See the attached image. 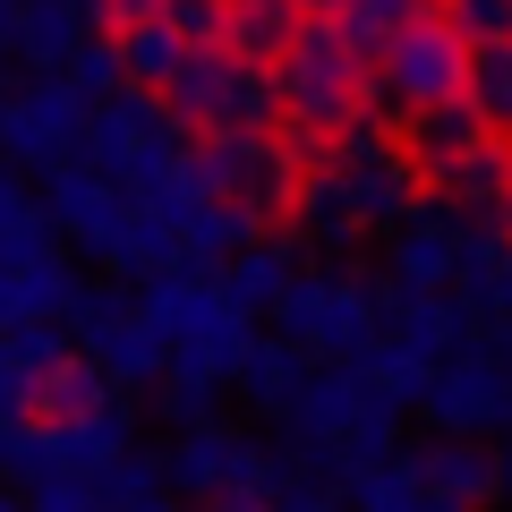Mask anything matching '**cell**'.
<instances>
[{"mask_svg": "<svg viewBox=\"0 0 512 512\" xmlns=\"http://www.w3.org/2000/svg\"><path fill=\"white\" fill-rule=\"evenodd\" d=\"M137 18H163V0H94V26H103V35H120V26H137Z\"/></svg>", "mask_w": 512, "mask_h": 512, "instance_id": "37", "label": "cell"}, {"mask_svg": "<svg viewBox=\"0 0 512 512\" xmlns=\"http://www.w3.org/2000/svg\"><path fill=\"white\" fill-rule=\"evenodd\" d=\"M0 103H9V77H0Z\"/></svg>", "mask_w": 512, "mask_h": 512, "instance_id": "45", "label": "cell"}, {"mask_svg": "<svg viewBox=\"0 0 512 512\" xmlns=\"http://www.w3.org/2000/svg\"><path fill=\"white\" fill-rule=\"evenodd\" d=\"M0 9H18V0H0Z\"/></svg>", "mask_w": 512, "mask_h": 512, "instance_id": "46", "label": "cell"}, {"mask_svg": "<svg viewBox=\"0 0 512 512\" xmlns=\"http://www.w3.org/2000/svg\"><path fill=\"white\" fill-rule=\"evenodd\" d=\"M111 402H120V384H111L103 367L86 359V350H60V359H52V376L35 384V410H26V419L60 427V419H86V410H111Z\"/></svg>", "mask_w": 512, "mask_h": 512, "instance_id": "25", "label": "cell"}, {"mask_svg": "<svg viewBox=\"0 0 512 512\" xmlns=\"http://www.w3.org/2000/svg\"><path fill=\"white\" fill-rule=\"evenodd\" d=\"M77 137H86V103L60 77H35V86H18L0 103V154L18 171H60L77 154Z\"/></svg>", "mask_w": 512, "mask_h": 512, "instance_id": "11", "label": "cell"}, {"mask_svg": "<svg viewBox=\"0 0 512 512\" xmlns=\"http://www.w3.org/2000/svg\"><path fill=\"white\" fill-rule=\"evenodd\" d=\"M43 180H52V222L94 256V265H111V274H163V265H180L171 222L154 214L146 197H128L120 180H103L94 163L69 154V163L43 171Z\"/></svg>", "mask_w": 512, "mask_h": 512, "instance_id": "1", "label": "cell"}, {"mask_svg": "<svg viewBox=\"0 0 512 512\" xmlns=\"http://www.w3.org/2000/svg\"><path fill=\"white\" fill-rule=\"evenodd\" d=\"M265 512H333V495L325 487H274V495H265Z\"/></svg>", "mask_w": 512, "mask_h": 512, "instance_id": "38", "label": "cell"}, {"mask_svg": "<svg viewBox=\"0 0 512 512\" xmlns=\"http://www.w3.org/2000/svg\"><path fill=\"white\" fill-rule=\"evenodd\" d=\"M461 231H470V214H453V205H419V214L393 231V282H402V291H453Z\"/></svg>", "mask_w": 512, "mask_h": 512, "instance_id": "13", "label": "cell"}, {"mask_svg": "<svg viewBox=\"0 0 512 512\" xmlns=\"http://www.w3.org/2000/svg\"><path fill=\"white\" fill-rule=\"evenodd\" d=\"M120 512H180V495H163V487H146V495H128Z\"/></svg>", "mask_w": 512, "mask_h": 512, "instance_id": "40", "label": "cell"}, {"mask_svg": "<svg viewBox=\"0 0 512 512\" xmlns=\"http://www.w3.org/2000/svg\"><path fill=\"white\" fill-rule=\"evenodd\" d=\"M163 478L180 495H197V504H214V495H274V453L248 444L239 427H222V419H197L163 453Z\"/></svg>", "mask_w": 512, "mask_h": 512, "instance_id": "8", "label": "cell"}, {"mask_svg": "<svg viewBox=\"0 0 512 512\" xmlns=\"http://www.w3.org/2000/svg\"><path fill=\"white\" fill-rule=\"evenodd\" d=\"M376 410H384V393H367L359 367L333 359V367H316V376H299V393L282 402V419H291V436H316V444L342 453V444L359 436V419H376Z\"/></svg>", "mask_w": 512, "mask_h": 512, "instance_id": "12", "label": "cell"}, {"mask_svg": "<svg viewBox=\"0 0 512 512\" xmlns=\"http://www.w3.org/2000/svg\"><path fill=\"white\" fill-rule=\"evenodd\" d=\"M470 86V35H461L444 9H419L402 35L376 52V77H367V103H393V111H427V103H453Z\"/></svg>", "mask_w": 512, "mask_h": 512, "instance_id": "6", "label": "cell"}, {"mask_svg": "<svg viewBox=\"0 0 512 512\" xmlns=\"http://www.w3.org/2000/svg\"><path fill=\"white\" fill-rule=\"evenodd\" d=\"M77 299V274L69 256H26V265H0V325H52V316H69Z\"/></svg>", "mask_w": 512, "mask_h": 512, "instance_id": "19", "label": "cell"}, {"mask_svg": "<svg viewBox=\"0 0 512 512\" xmlns=\"http://www.w3.org/2000/svg\"><path fill=\"white\" fill-rule=\"evenodd\" d=\"M77 43H86V0H18L9 9V52L35 77H60Z\"/></svg>", "mask_w": 512, "mask_h": 512, "instance_id": "17", "label": "cell"}, {"mask_svg": "<svg viewBox=\"0 0 512 512\" xmlns=\"http://www.w3.org/2000/svg\"><path fill=\"white\" fill-rule=\"evenodd\" d=\"M18 214H35V197H26V188L0 171V222H18Z\"/></svg>", "mask_w": 512, "mask_h": 512, "instance_id": "39", "label": "cell"}, {"mask_svg": "<svg viewBox=\"0 0 512 512\" xmlns=\"http://www.w3.org/2000/svg\"><path fill=\"white\" fill-rule=\"evenodd\" d=\"M453 299L470 308V325H504L512 316V231L504 222H470V231H461Z\"/></svg>", "mask_w": 512, "mask_h": 512, "instance_id": "14", "label": "cell"}, {"mask_svg": "<svg viewBox=\"0 0 512 512\" xmlns=\"http://www.w3.org/2000/svg\"><path fill=\"white\" fill-rule=\"evenodd\" d=\"M333 171H342L350 188V214H359V231H402L410 214H419V163H410L402 128H376V120H350L342 137H333Z\"/></svg>", "mask_w": 512, "mask_h": 512, "instance_id": "7", "label": "cell"}, {"mask_svg": "<svg viewBox=\"0 0 512 512\" xmlns=\"http://www.w3.org/2000/svg\"><path fill=\"white\" fill-rule=\"evenodd\" d=\"M350 367L367 376V393H384V402L402 410V402H419L427 393V376H436V359L427 350H410V342H393V333H376L367 350H350Z\"/></svg>", "mask_w": 512, "mask_h": 512, "instance_id": "28", "label": "cell"}, {"mask_svg": "<svg viewBox=\"0 0 512 512\" xmlns=\"http://www.w3.org/2000/svg\"><path fill=\"white\" fill-rule=\"evenodd\" d=\"M137 308H146V325L163 333V350L171 359H188V367H205V376H222L231 384L239 376V359H248V316L231 308V299H222V282L205 274V265H163V274H146V299H137Z\"/></svg>", "mask_w": 512, "mask_h": 512, "instance_id": "2", "label": "cell"}, {"mask_svg": "<svg viewBox=\"0 0 512 512\" xmlns=\"http://www.w3.org/2000/svg\"><path fill=\"white\" fill-rule=\"evenodd\" d=\"M26 495H35V512H111V504H103V478H69V470H60V478H35Z\"/></svg>", "mask_w": 512, "mask_h": 512, "instance_id": "35", "label": "cell"}, {"mask_svg": "<svg viewBox=\"0 0 512 512\" xmlns=\"http://www.w3.org/2000/svg\"><path fill=\"white\" fill-rule=\"evenodd\" d=\"M291 231L308 239V248H350V239H359V214H350V188H342V171H333V163L299 171V188H291Z\"/></svg>", "mask_w": 512, "mask_h": 512, "instance_id": "24", "label": "cell"}, {"mask_svg": "<svg viewBox=\"0 0 512 512\" xmlns=\"http://www.w3.org/2000/svg\"><path fill=\"white\" fill-rule=\"evenodd\" d=\"M419 9H436V0H342V35H350V52L359 60H376L384 43L402 35Z\"/></svg>", "mask_w": 512, "mask_h": 512, "instance_id": "32", "label": "cell"}, {"mask_svg": "<svg viewBox=\"0 0 512 512\" xmlns=\"http://www.w3.org/2000/svg\"><path fill=\"white\" fill-rule=\"evenodd\" d=\"M299 26H308L299 0H222V52L256 60V69H274V60L291 52Z\"/></svg>", "mask_w": 512, "mask_h": 512, "instance_id": "23", "label": "cell"}, {"mask_svg": "<svg viewBox=\"0 0 512 512\" xmlns=\"http://www.w3.org/2000/svg\"><path fill=\"white\" fill-rule=\"evenodd\" d=\"M478 103V120L495 128V137H512V35L495 43H470V86H461Z\"/></svg>", "mask_w": 512, "mask_h": 512, "instance_id": "31", "label": "cell"}, {"mask_svg": "<svg viewBox=\"0 0 512 512\" xmlns=\"http://www.w3.org/2000/svg\"><path fill=\"white\" fill-rule=\"evenodd\" d=\"M419 410L444 427V436H487V427H512V367L495 359V350H453V359H436Z\"/></svg>", "mask_w": 512, "mask_h": 512, "instance_id": "10", "label": "cell"}, {"mask_svg": "<svg viewBox=\"0 0 512 512\" xmlns=\"http://www.w3.org/2000/svg\"><path fill=\"white\" fill-rule=\"evenodd\" d=\"M444 18L470 43H495V35H512V0H444Z\"/></svg>", "mask_w": 512, "mask_h": 512, "instance_id": "36", "label": "cell"}, {"mask_svg": "<svg viewBox=\"0 0 512 512\" xmlns=\"http://www.w3.org/2000/svg\"><path fill=\"white\" fill-rule=\"evenodd\" d=\"M299 376H308V350L274 333V342H248V359H239V376H231V384L248 393L256 410H282V402L299 393Z\"/></svg>", "mask_w": 512, "mask_h": 512, "instance_id": "29", "label": "cell"}, {"mask_svg": "<svg viewBox=\"0 0 512 512\" xmlns=\"http://www.w3.org/2000/svg\"><path fill=\"white\" fill-rule=\"evenodd\" d=\"M342 487H350V512H470V504H453V495H436V487H427V478L410 470L402 453L359 461Z\"/></svg>", "mask_w": 512, "mask_h": 512, "instance_id": "22", "label": "cell"}, {"mask_svg": "<svg viewBox=\"0 0 512 512\" xmlns=\"http://www.w3.org/2000/svg\"><path fill=\"white\" fill-rule=\"evenodd\" d=\"M188 163H197L205 197H222L231 214H248L256 231L291 214L299 163H291V146H282L274 128H222V137H197V146H188Z\"/></svg>", "mask_w": 512, "mask_h": 512, "instance_id": "5", "label": "cell"}, {"mask_svg": "<svg viewBox=\"0 0 512 512\" xmlns=\"http://www.w3.org/2000/svg\"><path fill=\"white\" fill-rule=\"evenodd\" d=\"M35 427H43V419H35ZM43 453H52V470H43V478H60V470H69V478H103L111 461L128 453V419H120V402H111V410H86V419L43 427Z\"/></svg>", "mask_w": 512, "mask_h": 512, "instance_id": "18", "label": "cell"}, {"mask_svg": "<svg viewBox=\"0 0 512 512\" xmlns=\"http://www.w3.org/2000/svg\"><path fill=\"white\" fill-rule=\"evenodd\" d=\"M60 333L52 325H0V419H26L35 410V384L52 376Z\"/></svg>", "mask_w": 512, "mask_h": 512, "instance_id": "26", "label": "cell"}, {"mask_svg": "<svg viewBox=\"0 0 512 512\" xmlns=\"http://www.w3.org/2000/svg\"><path fill=\"white\" fill-rule=\"evenodd\" d=\"M495 495H512V444L495 453Z\"/></svg>", "mask_w": 512, "mask_h": 512, "instance_id": "41", "label": "cell"}, {"mask_svg": "<svg viewBox=\"0 0 512 512\" xmlns=\"http://www.w3.org/2000/svg\"><path fill=\"white\" fill-rule=\"evenodd\" d=\"M163 26L188 43V52H214L222 43V0H163Z\"/></svg>", "mask_w": 512, "mask_h": 512, "instance_id": "34", "label": "cell"}, {"mask_svg": "<svg viewBox=\"0 0 512 512\" xmlns=\"http://www.w3.org/2000/svg\"><path fill=\"white\" fill-rule=\"evenodd\" d=\"M111 52H120V77H128L137 94H163V77L180 69V52H188V43L171 35L163 18H137V26H120V35H111Z\"/></svg>", "mask_w": 512, "mask_h": 512, "instance_id": "30", "label": "cell"}, {"mask_svg": "<svg viewBox=\"0 0 512 512\" xmlns=\"http://www.w3.org/2000/svg\"><path fill=\"white\" fill-rule=\"evenodd\" d=\"M60 86H69V94H77L86 111L103 103V94H120L128 77H120V52H111V35H103V43H94V35L77 43V52H69V69H60Z\"/></svg>", "mask_w": 512, "mask_h": 512, "instance_id": "33", "label": "cell"}, {"mask_svg": "<svg viewBox=\"0 0 512 512\" xmlns=\"http://www.w3.org/2000/svg\"><path fill=\"white\" fill-rule=\"evenodd\" d=\"M154 103H163L180 128H197V137H222V128H274L282 120L274 69H256V60L222 52V43L214 52H180V69L163 77Z\"/></svg>", "mask_w": 512, "mask_h": 512, "instance_id": "3", "label": "cell"}, {"mask_svg": "<svg viewBox=\"0 0 512 512\" xmlns=\"http://www.w3.org/2000/svg\"><path fill=\"white\" fill-rule=\"evenodd\" d=\"M299 18H342V0H299Z\"/></svg>", "mask_w": 512, "mask_h": 512, "instance_id": "42", "label": "cell"}, {"mask_svg": "<svg viewBox=\"0 0 512 512\" xmlns=\"http://www.w3.org/2000/svg\"><path fill=\"white\" fill-rule=\"evenodd\" d=\"M69 325H77L86 359L103 367L111 384H154V376H163V359H171L163 333L146 325V308H137V299H120V291H86V282H77Z\"/></svg>", "mask_w": 512, "mask_h": 512, "instance_id": "9", "label": "cell"}, {"mask_svg": "<svg viewBox=\"0 0 512 512\" xmlns=\"http://www.w3.org/2000/svg\"><path fill=\"white\" fill-rule=\"evenodd\" d=\"M495 222H504V231H512V197H504V205H495Z\"/></svg>", "mask_w": 512, "mask_h": 512, "instance_id": "43", "label": "cell"}, {"mask_svg": "<svg viewBox=\"0 0 512 512\" xmlns=\"http://www.w3.org/2000/svg\"><path fill=\"white\" fill-rule=\"evenodd\" d=\"M427 188H436L453 214H470V222H487L495 205L512 197V137H478L470 154H453L444 171H427Z\"/></svg>", "mask_w": 512, "mask_h": 512, "instance_id": "16", "label": "cell"}, {"mask_svg": "<svg viewBox=\"0 0 512 512\" xmlns=\"http://www.w3.org/2000/svg\"><path fill=\"white\" fill-rule=\"evenodd\" d=\"M478 137H495V128L478 120L470 94H453V103H427V111H402V146H410V163H419V180H427V171H444L453 154H470Z\"/></svg>", "mask_w": 512, "mask_h": 512, "instance_id": "21", "label": "cell"}, {"mask_svg": "<svg viewBox=\"0 0 512 512\" xmlns=\"http://www.w3.org/2000/svg\"><path fill=\"white\" fill-rule=\"evenodd\" d=\"M410 470L427 478L436 495H453V504H495V453L478 436H436V444H419V453H402Z\"/></svg>", "mask_w": 512, "mask_h": 512, "instance_id": "20", "label": "cell"}, {"mask_svg": "<svg viewBox=\"0 0 512 512\" xmlns=\"http://www.w3.org/2000/svg\"><path fill=\"white\" fill-rule=\"evenodd\" d=\"M0 512H18V495H0Z\"/></svg>", "mask_w": 512, "mask_h": 512, "instance_id": "44", "label": "cell"}, {"mask_svg": "<svg viewBox=\"0 0 512 512\" xmlns=\"http://www.w3.org/2000/svg\"><path fill=\"white\" fill-rule=\"evenodd\" d=\"M384 333L393 342H410V350H427V359H453V350H470V308H461L453 291H384Z\"/></svg>", "mask_w": 512, "mask_h": 512, "instance_id": "15", "label": "cell"}, {"mask_svg": "<svg viewBox=\"0 0 512 512\" xmlns=\"http://www.w3.org/2000/svg\"><path fill=\"white\" fill-rule=\"evenodd\" d=\"M384 291L393 282H367V274H342V265H316V274H291V291L274 299L282 316V342L316 350V359H350L384 333Z\"/></svg>", "mask_w": 512, "mask_h": 512, "instance_id": "4", "label": "cell"}, {"mask_svg": "<svg viewBox=\"0 0 512 512\" xmlns=\"http://www.w3.org/2000/svg\"><path fill=\"white\" fill-rule=\"evenodd\" d=\"M291 274H299L291 248H274V239H248L239 256H222V274H214V282H222V299H231L239 316H265L282 291H291Z\"/></svg>", "mask_w": 512, "mask_h": 512, "instance_id": "27", "label": "cell"}]
</instances>
